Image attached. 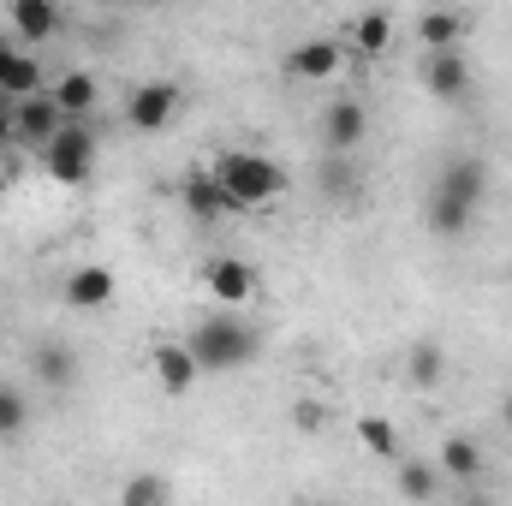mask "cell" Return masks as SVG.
Wrapping results in <instances>:
<instances>
[{
    "label": "cell",
    "mask_w": 512,
    "mask_h": 506,
    "mask_svg": "<svg viewBox=\"0 0 512 506\" xmlns=\"http://www.w3.org/2000/svg\"><path fill=\"white\" fill-rule=\"evenodd\" d=\"M483 191H489V167H483L477 155H459V161H447V167L429 179V203H423V215H429V233H441V239H459V233L477 221V209H483Z\"/></svg>",
    "instance_id": "obj_1"
},
{
    "label": "cell",
    "mask_w": 512,
    "mask_h": 506,
    "mask_svg": "<svg viewBox=\"0 0 512 506\" xmlns=\"http://www.w3.org/2000/svg\"><path fill=\"white\" fill-rule=\"evenodd\" d=\"M209 179L221 185L227 209H268V203L286 191L280 161H268V155H256V149H227V155L215 161V173H209Z\"/></svg>",
    "instance_id": "obj_2"
},
{
    "label": "cell",
    "mask_w": 512,
    "mask_h": 506,
    "mask_svg": "<svg viewBox=\"0 0 512 506\" xmlns=\"http://www.w3.org/2000/svg\"><path fill=\"white\" fill-rule=\"evenodd\" d=\"M185 352L197 358V370L227 376V370H245L256 352H262V334H256L251 322H239V316H209V322L191 328Z\"/></svg>",
    "instance_id": "obj_3"
},
{
    "label": "cell",
    "mask_w": 512,
    "mask_h": 506,
    "mask_svg": "<svg viewBox=\"0 0 512 506\" xmlns=\"http://www.w3.org/2000/svg\"><path fill=\"white\" fill-rule=\"evenodd\" d=\"M48 179L54 185H84L90 179V167H96V131L90 126H66L54 143H48Z\"/></svg>",
    "instance_id": "obj_4"
},
{
    "label": "cell",
    "mask_w": 512,
    "mask_h": 506,
    "mask_svg": "<svg viewBox=\"0 0 512 506\" xmlns=\"http://www.w3.org/2000/svg\"><path fill=\"white\" fill-rule=\"evenodd\" d=\"M66 131V114L54 108V96H24V102H12V143L18 149H42L48 155V143Z\"/></svg>",
    "instance_id": "obj_5"
},
{
    "label": "cell",
    "mask_w": 512,
    "mask_h": 506,
    "mask_svg": "<svg viewBox=\"0 0 512 506\" xmlns=\"http://www.w3.org/2000/svg\"><path fill=\"white\" fill-rule=\"evenodd\" d=\"M370 137V108L358 96H334L322 114V149L328 155H358V143Z\"/></svg>",
    "instance_id": "obj_6"
},
{
    "label": "cell",
    "mask_w": 512,
    "mask_h": 506,
    "mask_svg": "<svg viewBox=\"0 0 512 506\" xmlns=\"http://www.w3.org/2000/svg\"><path fill=\"white\" fill-rule=\"evenodd\" d=\"M173 108H179V84H167V78H149V84H137L126 96V126L131 131H161L173 120Z\"/></svg>",
    "instance_id": "obj_7"
},
{
    "label": "cell",
    "mask_w": 512,
    "mask_h": 506,
    "mask_svg": "<svg viewBox=\"0 0 512 506\" xmlns=\"http://www.w3.org/2000/svg\"><path fill=\"white\" fill-rule=\"evenodd\" d=\"M203 286H209L221 304H245L256 292V268L239 262V256H209V262H203Z\"/></svg>",
    "instance_id": "obj_8"
},
{
    "label": "cell",
    "mask_w": 512,
    "mask_h": 506,
    "mask_svg": "<svg viewBox=\"0 0 512 506\" xmlns=\"http://www.w3.org/2000/svg\"><path fill=\"white\" fill-rule=\"evenodd\" d=\"M423 90L441 102H465L471 96V66L465 54H423Z\"/></svg>",
    "instance_id": "obj_9"
},
{
    "label": "cell",
    "mask_w": 512,
    "mask_h": 506,
    "mask_svg": "<svg viewBox=\"0 0 512 506\" xmlns=\"http://www.w3.org/2000/svg\"><path fill=\"white\" fill-rule=\"evenodd\" d=\"M340 60H346V48L340 42H328V36H310V42H298L292 48V78H304V84H328L334 72H340Z\"/></svg>",
    "instance_id": "obj_10"
},
{
    "label": "cell",
    "mask_w": 512,
    "mask_h": 506,
    "mask_svg": "<svg viewBox=\"0 0 512 506\" xmlns=\"http://www.w3.org/2000/svg\"><path fill=\"white\" fill-rule=\"evenodd\" d=\"M66 304L72 310H102V304H114V268H102V262H84V268H72L66 274Z\"/></svg>",
    "instance_id": "obj_11"
},
{
    "label": "cell",
    "mask_w": 512,
    "mask_h": 506,
    "mask_svg": "<svg viewBox=\"0 0 512 506\" xmlns=\"http://www.w3.org/2000/svg\"><path fill=\"white\" fill-rule=\"evenodd\" d=\"M459 36H465V12H441V6L417 12V42H423V54H459Z\"/></svg>",
    "instance_id": "obj_12"
},
{
    "label": "cell",
    "mask_w": 512,
    "mask_h": 506,
    "mask_svg": "<svg viewBox=\"0 0 512 506\" xmlns=\"http://www.w3.org/2000/svg\"><path fill=\"white\" fill-rule=\"evenodd\" d=\"M30 376L42 381V387H72L78 381V352L66 340H42L36 358H30Z\"/></svg>",
    "instance_id": "obj_13"
},
{
    "label": "cell",
    "mask_w": 512,
    "mask_h": 506,
    "mask_svg": "<svg viewBox=\"0 0 512 506\" xmlns=\"http://www.w3.org/2000/svg\"><path fill=\"white\" fill-rule=\"evenodd\" d=\"M316 185H322V197H328V203H352V197L364 191V173H358V161H352V155H322Z\"/></svg>",
    "instance_id": "obj_14"
},
{
    "label": "cell",
    "mask_w": 512,
    "mask_h": 506,
    "mask_svg": "<svg viewBox=\"0 0 512 506\" xmlns=\"http://www.w3.org/2000/svg\"><path fill=\"white\" fill-rule=\"evenodd\" d=\"M197 358L185 352V346H155V381H161V393H191L197 387Z\"/></svg>",
    "instance_id": "obj_15"
},
{
    "label": "cell",
    "mask_w": 512,
    "mask_h": 506,
    "mask_svg": "<svg viewBox=\"0 0 512 506\" xmlns=\"http://www.w3.org/2000/svg\"><path fill=\"white\" fill-rule=\"evenodd\" d=\"M96 96H102V90H96V78H90V72H66V78L54 84V108L66 114V126H78V120L96 108Z\"/></svg>",
    "instance_id": "obj_16"
},
{
    "label": "cell",
    "mask_w": 512,
    "mask_h": 506,
    "mask_svg": "<svg viewBox=\"0 0 512 506\" xmlns=\"http://www.w3.org/2000/svg\"><path fill=\"white\" fill-rule=\"evenodd\" d=\"M179 203H185L197 221H221V215H233V209H227V197H221V185H215L209 173H191V179L179 185Z\"/></svg>",
    "instance_id": "obj_17"
},
{
    "label": "cell",
    "mask_w": 512,
    "mask_h": 506,
    "mask_svg": "<svg viewBox=\"0 0 512 506\" xmlns=\"http://www.w3.org/2000/svg\"><path fill=\"white\" fill-rule=\"evenodd\" d=\"M12 30H18L24 42H48V36L60 30V12H54L48 0H12Z\"/></svg>",
    "instance_id": "obj_18"
},
{
    "label": "cell",
    "mask_w": 512,
    "mask_h": 506,
    "mask_svg": "<svg viewBox=\"0 0 512 506\" xmlns=\"http://www.w3.org/2000/svg\"><path fill=\"white\" fill-rule=\"evenodd\" d=\"M447 483H477V471H483V453H477V441H465V435H453L447 447H441V465H435Z\"/></svg>",
    "instance_id": "obj_19"
},
{
    "label": "cell",
    "mask_w": 512,
    "mask_h": 506,
    "mask_svg": "<svg viewBox=\"0 0 512 506\" xmlns=\"http://www.w3.org/2000/svg\"><path fill=\"white\" fill-rule=\"evenodd\" d=\"M405 376H411V387H441V376H447V352L435 346V340H417L411 346V358H405Z\"/></svg>",
    "instance_id": "obj_20"
},
{
    "label": "cell",
    "mask_w": 512,
    "mask_h": 506,
    "mask_svg": "<svg viewBox=\"0 0 512 506\" xmlns=\"http://www.w3.org/2000/svg\"><path fill=\"white\" fill-rule=\"evenodd\" d=\"M435 489H441V471L435 465H423V459H399V495L405 501H435Z\"/></svg>",
    "instance_id": "obj_21"
},
{
    "label": "cell",
    "mask_w": 512,
    "mask_h": 506,
    "mask_svg": "<svg viewBox=\"0 0 512 506\" xmlns=\"http://www.w3.org/2000/svg\"><path fill=\"white\" fill-rule=\"evenodd\" d=\"M167 501H173V489L155 471H137V477H126V489H120V506H167Z\"/></svg>",
    "instance_id": "obj_22"
},
{
    "label": "cell",
    "mask_w": 512,
    "mask_h": 506,
    "mask_svg": "<svg viewBox=\"0 0 512 506\" xmlns=\"http://www.w3.org/2000/svg\"><path fill=\"white\" fill-rule=\"evenodd\" d=\"M358 441L376 453V459H399V429L387 417H358Z\"/></svg>",
    "instance_id": "obj_23"
},
{
    "label": "cell",
    "mask_w": 512,
    "mask_h": 506,
    "mask_svg": "<svg viewBox=\"0 0 512 506\" xmlns=\"http://www.w3.org/2000/svg\"><path fill=\"white\" fill-rule=\"evenodd\" d=\"M387 36H393V18H387V12H364V18L352 24V42H358V54H382Z\"/></svg>",
    "instance_id": "obj_24"
},
{
    "label": "cell",
    "mask_w": 512,
    "mask_h": 506,
    "mask_svg": "<svg viewBox=\"0 0 512 506\" xmlns=\"http://www.w3.org/2000/svg\"><path fill=\"white\" fill-rule=\"evenodd\" d=\"M24 417H30V405L18 399V387H6V381H0V441H12V435L24 429Z\"/></svg>",
    "instance_id": "obj_25"
},
{
    "label": "cell",
    "mask_w": 512,
    "mask_h": 506,
    "mask_svg": "<svg viewBox=\"0 0 512 506\" xmlns=\"http://www.w3.org/2000/svg\"><path fill=\"white\" fill-rule=\"evenodd\" d=\"M292 423H298L304 435H322V429H328V405H322V399H298V405H292Z\"/></svg>",
    "instance_id": "obj_26"
},
{
    "label": "cell",
    "mask_w": 512,
    "mask_h": 506,
    "mask_svg": "<svg viewBox=\"0 0 512 506\" xmlns=\"http://www.w3.org/2000/svg\"><path fill=\"white\" fill-rule=\"evenodd\" d=\"M18 54H24V48L0 36V90H6V78H12V66H18Z\"/></svg>",
    "instance_id": "obj_27"
},
{
    "label": "cell",
    "mask_w": 512,
    "mask_h": 506,
    "mask_svg": "<svg viewBox=\"0 0 512 506\" xmlns=\"http://www.w3.org/2000/svg\"><path fill=\"white\" fill-rule=\"evenodd\" d=\"M6 143H12V108L0 102V149H6Z\"/></svg>",
    "instance_id": "obj_28"
},
{
    "label": "cell",
    "mask_w": 512,
    "mask_h": 506,
    "mask_svg": "<svg viewBox=\"0 0 512 506\" xmlns=\"http://www.w3.org/2000/svg\"><path fill=\"white\" fill-rule=\"evenodd\" d=\"M501 423L512 429V387H507V399H501Z\"/></svg>",
    "instance_id": "obj_29"
},
{
    "label": "cell",
    "mask_w": 512,
    "mask_h": 506,
    "mask_svg": "<svg viewBox=\"0 0 512 506\" xmlns=\"http://www.w3.org/2000/svg\"><path fill=\"white\" fill-rule=\"evenodd\" d=\"M459 506H495V501H489V495H465Z\"/></svg>",
    "instance_id": "obj_30"
},
{
    "label": "cell",
    "mask_w": 512,
    "mask_h": 506,
    "mask_svg": "<svg viewBox=\"0 0 512 506\" xmlns=\"http://www.w3.org/2000/svg\"><path fill=\"white\" fill-rule=\"evenodd\" d=\"M0 197H6V173H0Z\"/></svg>",
    "instance_id": "obj_31"
}]
</instances>
